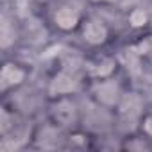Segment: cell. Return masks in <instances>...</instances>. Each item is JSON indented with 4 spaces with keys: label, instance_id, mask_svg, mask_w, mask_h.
<instances>
[{
    "label": "cell",
    "instance_id": "obj_14",
    "mask_svg": "<svg viewBox=\"0 0 152 152\" xmlns=\"http://www.w3.org/2000/svg\"><path fill=\"white\" fill-rule=\"evenodd\" d=\"M90 7H115L118 6L122 0H86Z\"/></svg>",
    "mask_w": 152,
    "mask_h": 152
},
{
    "label": "cell",
    "instance_id": "obj_3",
    "mask_svg": "<svg viewBox=\"0 0 152 152\" xmlns=\"http://www.w3.org/2000/svg\"><path fill=\"white\" fill-rule=\"evenodd\" d=\"M86 73L83 68V63L73 64H61L57 66L47 81L45 93L47 99L52 97H63V95H81L86 90Z\"/></svg>",
    "mask_w": 152,
    "mask_h": 152
},
{
    "label": "cell",
    "instance_id": "obj_1",
    "mask_svg": "<svg viewBox=\"0 0 152 152\" xmlns=\"http://www.w3.org/2000/svg\"><path fill=\"white\" fill-rule=\"evenodd\" d=\"M86 0H52L45 11L47 25L59 36H73L90 13Z\"/></svg>",
    "mask_w": 152,
    "mask_h": 152
},
{
    "label": "cell",
    "instance_id": "obj_15",
    "mask_svg": "<svg viewBox=\"0 0 152 152\" xmlns=\"http://www.w3.org/2000/svg\"><path fill=\"white\" fill-rule=\"evenodd\" d=\"M150 2H152V0H150Z\"/></svg>",
    "mask_w": 152,
    "mask_h": 152
},
{
    "label": "cell",
    "instance_id": "obj_6",
    "mask_svg": "<svg viewBox=\"0 0 152 152\" xmlns=\"http://www.w3.org/2000/svg\"><path fill=\"white\" fill-rule=\"evenodd\" d=\"M31 64L20 59H6L0 66V93L4 99L20 91L31 79Z\"/></svg>",
    "mask_w": 152,
    "mask_h": 152
},
{
    "label": "cell",
    "instance_id": "obj_4",
    "mask_svg": "<svg viewBox=\"0 0 152 152\" xmlns=\"http://www.w3.org/2000/svg\"><path fill=\"white\" fill-rule=\"evenodd\" d=\"M129 84L122 79V75H113L106 79H97V81H88L84 95L100 109L106 111H115L120 102L124 100L125 93L129 91Z\"/></svg>",
    "mask_w": 152,
    "mask_h": 152
},
{
    "label": "cell",
    "instance_id": "obj_2",
    "mask_svg": "<svg viewBox=\"0 0 152 152\" xmlns=\"http://www.w3.org/2000/svg\"><path fill=\"white\" fill-rule=\"evenodd\" d=\"M73 38L77 39L81 48L88 54V52L107 50L111 47V43L115 41L116 32L107 20H104L97 13L90 11L88 16L83 20L81 27L77 29V32L73 34Z\"/></svg>",
    "mask_w": 152,
    "mask_h": 152
},
{
    "label": "cell",
    "instance_id": "obj_8",
    "mask_svg": "<svg viewBox=\"0 0 152 152\" xmlns=\"http://www.w3.org/2000/svg\"><path fill=\"white\" fill-rule=\"evenodd\" d=\"M64 131H61L57 125H54L50 120H43L41 124L34 125L32 131L29 132V145L31 148H63V141H64Z\"/></svg>",
    "mask_w": 152,
    "mask_h": 152
},
{
    "label": "cell",
    "instance_id": "obj_12",
    "mask_svg": "<svg viewBox=\"0 0 152 152\" xmlns=\"http://www.w3.org/2000/svg\"><path fill=\"white\" fill-rule=\"evenodd\" d=\"M127 25L136 32L152 29V13H148L143 7H132L127 13Z\"/></svg>",
    "mask_w": 152,
    "mask_h": 152
},
{
    "label": "cell",
    "instance_id": "obj_13",
    "mask_svg": "<svg viewBox=\"0 0 152 152\" xmlns=\"http://www.w3.org/2000/svg\"><path fill=\"white\" fill-rule=\"evenodd\" d=\"M136 129L141 131L143 134H147L148 138H152V109H145L143 111V115L138 120Z\"/></svg>",
    "mask_w": 152,
    "mask_h": 152
},
{
    "label": "cell",
    "instance_id": "obj_5",
    "mask_svg": "<svg viewBox=\"0 0 152 152\" xmlns=\"http://www.w3.org/2000/svg\"><path fill=\"white\" fill-rule=\"evenodd\" d=\"M45 118L64 132L83 127V109L79 95H63L47 99Z\"/></svg>",
    "mask_w": 152,
    "mask_h": 152
},
{
    "label": "cell",
    "instance_id": "obj_10",
    "mask_svg": "<svg viewBox=\"0 0 152 152\" xmlns=\"http://www.w3.org/2000/svg\"><path fill=\"white\" fill-rule=\"evenodd\" d=\"M95 136L86 131L84 127L68 131L64 134V141H63V150H88V148H95Z\"/></svg>",
    "mask_w": 152,
    "mask_h": 152
},
{
    "label": "cell",
    "instance_id": "obj_11",
    "mask_svg": "<svg viewBox=\"0 0 152 152\" xmlns=\"http://www.w3.org/2000/svg\"><path fill=\"white\" fill-rule=\"evenodd\" d=\"M118 148L127 150V152H148V150H152V138H148L141 131L134 129L131 132H125L120 138Z\"/></svg>",
    "mask_w": 152,
    "mask_h": 152
},
{
    "label": "cell",
    "instance_id": "obj_9",
    "mask_svg": "<svg viewBox=\"0 0 152 152\" xmlns=\"http://www.w3.org/2000/svg\"><path fill=\"white\" fill-rule=\"evenodd\" d=\"M127 50L140 63L152 66V29L136 32V36L129 41Z\"/></svg>",
    "mask_w": 152,
    "mask_h": 152
},
{
    "label": "cell",
    "instance_id": "obj_7",
    "mask_svg": "<svg viewBox=\"0 0 152 152\" xmlns=\"http://www.w3.org/2000/svg\"><path fill=\"white\" fill-rule=\"evenodd\" d=\"M83 68H84V73H86L88 81L113 77V75H118L122 72L120 59L115 54H109L107 50L88 52L86 57L83 59Z\"/></svg>",
    "mask_w": 152,
    "mask_h": 152
}]
</instances>
